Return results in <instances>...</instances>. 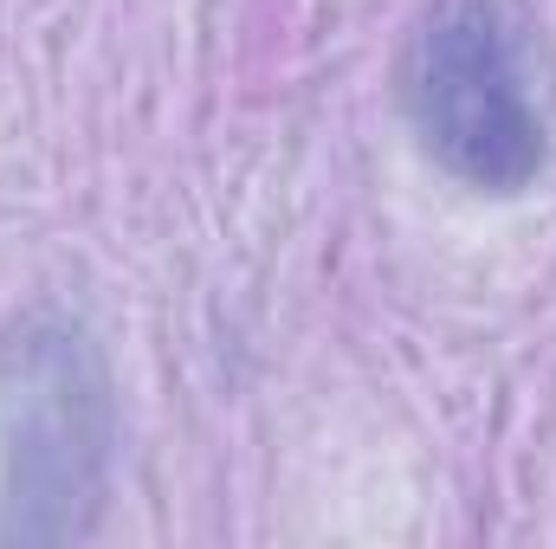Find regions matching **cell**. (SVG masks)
I'll return each mask as SVG.
<instances>
[{
    "instance_id": "obj_1",
    "label": "cell",
    "mask_w": 556,
    "mask_h": 549,
    "mask_svg": "<svg viewBox=\"0 0 556 549\" xmlns=\"http://www.w3.org/2000/svg\"><path fill=\"white\" fill-rule=\"evenodd\" d=\"M415 149L466 194L518 201L551 175L556 65L531 0H420L395 52Z\"/></svg>"
},
{
    "instance_id": "obj_2",
    "label": "cell",
    "mask_w": 556,
    "mask_h": 549,
    "mask_svg": "<svg viewBox=\"0 0 556 549\" xmlns=\"http://www.w3.org/2000/svg\"><path fill=\"white\" fill-rule=\"evenodd\" d=\"M117 388L98 336L26 304L0 330V544H78L111 505Z\"/></svg>"
}]
</instances>
